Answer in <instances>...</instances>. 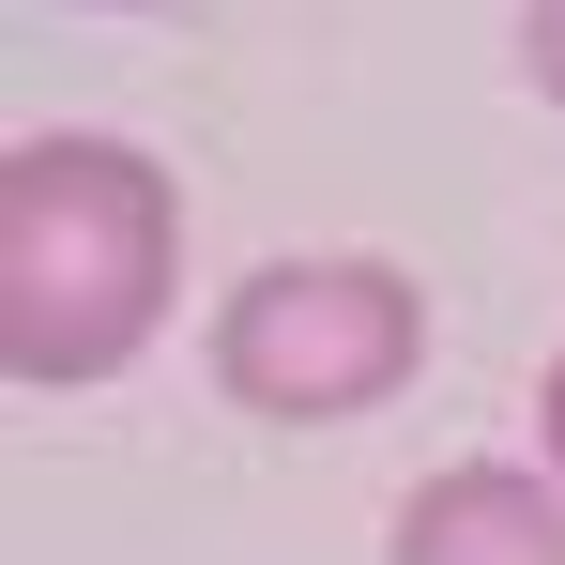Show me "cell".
<instances>
[{"label":"cell","instance_id":"6da1fadb","mask_svg":"<svg viewBox=\"0 0 565 565\" xmlns=\"http://www.w3.org/2000/svg\"><path fill=\"white\" fill-rule=\"evenodd\" d=\"M184 276V214L122 138H31L0 169V352L15 382H107Z\"/></svg>","mask_w":565,"mask_h":565},{"label":"cell","instance_id":"7a4b0ae2","mask_svg":"<svg viewBox=\"0 0 565 565\" xmlns=\"http://www.w3.org/2000/svg\"><path fill=\"white\" fill-rule=\"evenodd\" d=\"M413 276H382V260H276V276L230 290V321H214V367L245 413H290V428H321V413H367L413 382Z\"/></svg>","mask_w":565,"mask_h":565},{"label":"cell","instance_id":"3957f363","mask_svg":"<svg viewBox=\"0 0 565 565\" xmlns=\"http://www.w3.org/2000/svg\"><path fill=\"white\" fill-rule=\"evenodd\" d=\"M397 565H565V504L535 473H444V489H413V520H397Z\"/></svg>","mask_w":565,"mask_h":565},{"label":"cell","instance_id":"277c9868","mask_svg":"<svg viewBox=\"0 0 565 565\" xmlns=\"http://www.w3.org/2000/svg\"><path fill=\"white\" fill-rule=\"evenodd\" d=\"M535 77L565 93V0H535Z\"/></svg>","mask_w":565,"mask_h":565},{"label":"cell","instance_id":"5b68a950","mask_svg":"<svg viewBox=\"0 0 565 565\" xmlns=\"http://www.w3.org/2000/svg\"><path fill=\"white\" fill-rule=\"evenodd\" d=\"M551 459H565V367H551Z\"/></svg>","mask_w":565,"mask_h":565}]
</instances>
